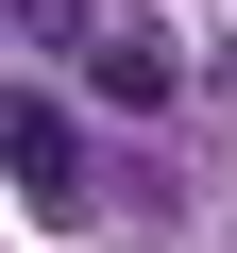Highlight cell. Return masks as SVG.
<instances>
[{
	"instance_id": "obj_1",
	"label": "cell",
	"mask_w": 237,
	"mask_h": 253,
	"mask_svg": "<svg viewBox=\"0 0 237 253\" xmlns=\"http://www.w3.org/2000/svg\"><path fill=\"white\" fill-rule=\"evenodd\" d=\"M0 169H17L51 219H85V186H102V169H85V118H68L51 84H0Z\"/></svg>"
}]
</instances>
